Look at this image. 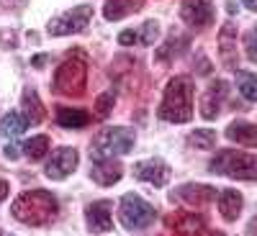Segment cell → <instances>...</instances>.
<instances>
[{
  "label": "cell",
  "instance_id": "2e32d148",
  "mask_svg": "<svg viewBox=\"0 0 257 236\" xmlns=\"http://www.w3.org/2000/svg\"><path fill=\"white\" fill-rule=\"evenodd\" d=\"M219 54H221V62L224 67L234 70L237 67V29L234 24H224L221 26V34H219Z\"/></svg>",
  "mask_w": 257,
  "mask_h": 236
},
{
  "label": "cell",
  "instance_id": "4fadbf2b",
  "mask_svg": "<svg viewBox=\"0 0 257 236\" xmlns=\"http://www.w3.org/2000/svg\"><path fill=\"white\" fill-rule=\"evenodd\" d=\"M226 90H229V85H226L224 80H216V82L208 85V90H206L203 98H201V116H203V118L211 121V118L219 116L221 103H224V98H226Z\"/></svg>",
  "mask_w": 257,
  "mask_h": 236
},
{
  "label": "cell",
  "instance_id": "ac0fdd59",
  "mask_svg": "<svg viewBox=\"0 0 257 236\" xmlns=\"http://www.w3.org/2000/svg\"><path fill=\"white\" fill-rule=\"evenodd\" d=\"M226 139H231L234 144H242V146H257V123H247V121L229 123Z\"/></svg>",
  "mask_w": 257,
  "mask_h": 236
},
{
  "label": "cell",
  "instance_id": "4316f807",
  "mask_svg": "<svg viewBox=\"0 0 257 236\" xmlns=\"http://www.w3.org/2000/svg\"><path fill=\"white\" fill-rule=\"evenodd\" d=\"M113 95L111 93H103V95H98L95 98V105H93V113L98 116V118H108V113H111V108H113Z\"/></svg>",
  "mask_w": 257,
  "mask_h": 236
},
{
  "label": "cell",
  "instance_id": "3957f363",
  "mask_svg": "<svg viewBox=\"0 0 257 236\" xmlns=\"http://www.w3.org/2000/svg\"><path fill=\"white\" fill-rule=\"evenodd\" d=\"M137 134L134 128L128 126H111V128H103V131L95 136L93 146H90V154L95 159H116L123 157L134 149Z\"/></svg>",
  "mask_w": 257,
  "mask_h": 236
},
{
  "label": "cell",
  "instance_id": "d4e9b609",
  "mask_svg": "<svg viewBox=\"0 0 257 236\" xmlns=\"http://www.w3.org/2000/svg\"><path fill=\"white\" fill-rule=\"evenodd\" d=\"M237 88L242 93V98L247 100H257V75L252 72H237Z\"/></svg>",
  "mask_w": 257,
  "mask_h": 236
},
{
  "label": "cell",
  "instance_id": "d6a6232c",
  "mask_svg": "<svg viewBox=\"0 0 257 236\" xmlns=\"http://www.w3.org/2000/svg\"><path fill=\"white\" fill-rule=\"evenodd\" d=\"M44 57H47V54H36V57H34V67H44V62H47Z\"/></svg>",
  "mask_w": 257,
  "mask_h": 236
},
{
  "label": "cell",
  "instance_id": "ffe728a7",
  "mask_svg": "<svg viewBox=\"0 0 257 236\" xmlns=\"http://www.w3.org/2000/svg\"><path fill=\"white\" fill-rule=\"evenodd\" d=\"M93 118L88 111H80V108H57V123L62 128H82L88 126Z\"/></svg>",
  "mask_w": 257,
  "mask_h": 236
},
{
  "label": "cell",
  "instance_id": "f1b7e54d",
  "mask_svg": "<svg viewBox=\"0 0 257 236\" xmlns=\"http://www.w3.org/2000/svg\"><path fill=\"white\" fill-rule=\"evenodd\" d=\"M244 54L249 62L257 64V31H247L244 34Z\"/></svg>",
  "mask_w": 257,
  "mask_h": 236
},
{
  "label": "cell",
  "instance_id": "9c48e42d",
  "mask_svg": "<svg viewBox=\"0 0 257 236\" xmlns=\"http://www.w3.org/2000/svg\"><path fill=\"white\" fill-rule=\"evenodd\" d=\"M75 169H77V152L70 146H59L52 152V159L47 162L44 172L52 180H64L67 175H72Z\"/></svg>",
  "mask_w": 257,
  "mask_h": 236
},
{
  "label": "cell",
  "instance_id": "6da1fadb",
  "mask_svg": "<svg viewBox=\"0 0 257 236\" xmlns=\"http://www.w3.org/2000/svg\"><path fill=\"white\" fill-rule=\"evenodd\" d=\"M13 218L29 226H44L57 216V198L47 190H26L11 205Z\"/></svg>",
  "mask_w": 257,
  "mask_h": 236
},
{
  "label": "cell",
  "instance_id": "ba28073f",
  "mask_svg": "<svg viewBox=\"0 0 257 236\" xmlns=\"http://www.w3.org/2000/svg\"><path fill=\"white\" fill-rule=\"evenodd\" d=\"M213 0H183L180 6V18L193 31H206L213 24Z\"/></svg>",
  "mask_w": 257,
  "mask_h": 236
},
{
  "label": "cell",
  "instance_id": "8fae6325",
  "mask_svg": "<svg viewBox=\"0 0 257 236\" xmlns=\"http://www.w3.org/2000/svg\"><path fill=\"white\" fill-rule=\"evenodd\" d=\"M170 198H178L180 203L185 205H206L211 200H216V187H211V185H198V182H188V185H180L173 190V195Z\"/></svg>",
  "mask_w": 257,
  "mask_h": 236
},
{
  "label": "cell",
  "instance_id": "7402d4cb",
  "mask_svg": "<svg viewBox=\"0 0 257 236\" xmlns=\"http://www.w3.org/2000/svg\"><path fill=\"white\" fill-rule=\"evenodd\" d=\"M185 49H188V36L173 34V36H170V41H167V44H165V47L157 52V59H160V62H170L173 57H180Z\"/></svg>",
  "mask_w": 257,
  "mask_h": 236
},
{
  "label": "cell",
  "instance_id": "52a82bcc",
  "mask_svg": "<svg viewBox=\"0 0 257 236\" xmlns=\"http://www.w3.org/2000/svg\"><path fill=\"white\" fill-rule=\"evenodd\" d=\"M90 16H93V8H90V6H77V8H72L70 13L52 18L49 24H47V31H49L52 36H70V34H80V31L88 29Z\"/></svg>",
  "mask_w": 257,
  "mask_h": 236
},
{
  "label": "cell",
  "instance_id": "5bb4252c",
  "mask_svg": "<svg viewBox=\"0 0 257 236\" xmlns=\"http://www.w3.org/2000/svg\"><path fill=\"white\" fill-rule=\"evenodd\" d=\"M121 175H123V167H121V162H116V159H95L93 167H90V177H93L100 187L116 185V182L121 180Z\"/></svg>",
  "mask_w": 257,
  "mask_h": 236
},
{
  "label": "cell",
  "instance_id": "7c38bea8",
  "mask_svg": "<svg viewBox=\"0 0 257 236\" xmlns=\"http://www.w3.org/2000/svg\"><path fill=\"white\" fill-rule=\"evenodd\" d=\"M85 221H88V228L93 233H105L113 228L111 221V200H93L88 208H85Z\"/></svg>",
  "mask_w": 257,
  "mask_h": 236
},
{
  "label": "cell",
  "instance_id": "1f68e13d",
  "mask_svg": "<svg viewBox=\"0 0 257 236\" xmlns=\"http://www.w3.org/2000/svg\"><path fill=\"white\" fill-rule=\"evenodd\" d=\"M6 157H8V159H16V157H18V146L8 144V146H6Z\"/></svg>",
  "mask_w": 257,
  "mask_h": 236
},
{
  "label": "cell",
  "instance_id": "603a6c76",
  "mask_svg": "<svg viewBox=\"0 0 257 236\" xmlns=\"http://www.w3.org/2000/svg\"><path fill=\"white\" fill-rule=\"evenodd\" d=\"M134 8H137V0H105L103 16L108 18V21H118V18L128 16Z\"/></svg>",
  "mask_w": 257,
  "mask_h": 236
},
{
  "label": "cell",
  "instance_id": "30bf717a",
  "mask_svg": "<svg viewBox=\"0 0 257 236\" xmlns=\"http://www.w3.org/2000/svg\"><path fill=\"white\" fill-rule=\"evenodd\" d=\"M170 175H173V169H170V164H165L162 159H144V162L134 164V177L142 180V182L155 185V187L167 185Z\"/></svg>",
  "mask_w": 257,
  "mask_h": 236
},
{
  "label": "cell",
  "instance_id": "8992f818",
  "mask_svg": "<svg viewBox=\"0 0 257 236\" xmlns=\"http://www.w3.org/2000/svg\"><path fill=\"white\" fill-rule=\"evenodd\" d=\"M85 75H88V70H85V59L82 57L67 59L54 75V90L62 93V95H82Z\"/></svg>",
  "mask_w": 257,
  "mask_h": 236
},
{
  "label": "cell",
  "instance_id": "277c9868",
  "mask_svg": "<svg viewBox=\"0 0 257 236\" xmlns=\"http://www.w3.org/2000/svg\"><path fill=\"white\" fill-rule=\"evenodd\" d=\"M211 172L231 177V180L254 182L257 180V157H252L247 152H237V149H224V152L213 157Z\"/></svg>",
  "mask_w": 257,
  "mask_h": 236
},
{
  "label": "cell",
  "instance_id": "f546056e",
  "mask_svg": "<svg viewBox=\"0 0 257 236\" xmlns=\"http://www.w3.org/2000/svg\"><path fill=\"white\" fill-rule=\"evenodd\" d=\"M137 41H139V31L126 29V31L118 34V44H121V47H132V44H137Z\"/></svg>",
  "mask_w": 257,
  "mask_h": 236
},
{
  "label": "cell",
  "instance_id": "836d02e7",
  "mask_svg": "<svg viewBox=\"0 0 257 236\" xmlns=\"http://www.w3.org/2000/svg\"><path fill=\"white\" fill-rule=\"evenodd\" d=\"M242 3H244L249 11H254V13H257V0H242Z\"/></svg>",
  "mask_w": 257,
  "mask_h": 236
},
{
  "label": "cell",
  "instance_id": "4dcf8cb0",
  "mask_svg": "<svg viewBox=\"0 0 257 236\" xmlns=\"http://www.w3.org/2000/svg\"><path fill=\"white\" fill-rule=\"evenodd\" d=\"M8 190H11V185L3 180V177H0V203H3L6 200V195H8Z\"/></svg>",
  "mask_w": 257,
  "mask_h": 236
},
{
  "label": "cell",
  "instance_id": "e0dca14e",
  "mask_svg": "<svg viewBox=\"0 0 257 236\" xmlns=\"http://www.w3.org/2000/svg\"><path fill=\"white\" fill-rule=\"evenodd\" d=\"M219 213H221V218L224 221H237L239 218V213H242V205H244V200H242V192H237V190H221L219 192Z\"/></svg>",
  "mask_w": 257,
  "mask_h": 236
},
{
  "label": "cell",
  "instance_id": "83f0119b",
  "mask_svg": "<svg viewBox=\"0 0 257 236\" xmlns=\"http://www.w3.org/2000/svg\"><path fill=\"white\" fill-rule=\"evenodd\" d=\"M157 34H160V24L157 21H147V24L139 29V44H155L157 41Z\"/></svg>",
  "mask_w": 257,
  "mask_h": 236
},
{
  "label": "cell",
  "instance_id": "44dd1931",
  "mask_svg": "<svg viewBox=\"0 0 257 236\" xmlns=\"http://www.w3.org/2000/svg\"><path fill=\"white\" fill-rule=\"evenodd\" d=\"M24 116L29 118V123H41L47 118V111H44V105H41L39 95L34 90H26L24 93Z\"/></svg>",
  "mask_w": 257,
  "mask_h": 236
},
{
  "label": "cell",
  "instance_id": "5b68a950",
  "mask_svg": "<svg viewBox=\"0 0 257 236\" xmlns=\"http://www.w3.org/2000/svg\"><path fill=\"white\" fill-rule=\"evenodd\" d=\"M118 218L128 231H142L157 218V210L139 195H134V192H126L118 205Z\"/></svg>",
  "mask_w": 257,
  "mask_h": 236
},
{
  "label": "cell",
  "instance_id": "484cf974",
  "mask_svg": "<svg viewBox=\"0 0 257 236\" xmlns=\"http://www.w3.org/2000/svg\"><path fill=\"white\" fill-rule=\"evenodd\" d=\"M188 141L198 149H213L216 146V131H211V128H196V131L188 136Z\"/></svg>",
  "mask_w": 257,
  "mask_h": 236
},
{
  "label": "cell",
  "instance_id": "9a60e30c",
  "mask_svg": "<svg viewBox=\"0 0 257 236\" xmlns=\"http://www.w3.org/2000/svg\"><path fill=\"white\" fill-rule=\"evenodd\" d=\"M167 226L175 231V236H201L206 223L196 213H173L167 218Z\"/></svg>",
  "mask_w": 257,
  "mask_h": 236
},
{
  "label": "cell",
  "instance_id": "cb8c5ba5",
  "mask_svg": "<svg viewBox=\"0 0 257 236\" xmlns=\"http://www.w3.org/2000/svg\"><path fill=\"white\" fill-rule=\"evenodd\" d=\"M24 152L31 157V162H39V159H44L47 152H49V136L44 134H39V136H31L24 141Z\"/></svg>",
  "mask_w": 257,
  "mask_h": 236
},
{
  "label": "cell",
  "instance_id": "d6986e66",
  "mask_svg": "<svg viewBox=\"0 0 257 236\" xmlns=\"http://www.w3.org/2000/svg\"><path fill=\"white\" fill-rule=\"evenodd\" d=\"M26 128H29V118L24 113H18V111L6 113L3 121H0V134H3L6 139H18Z\"/></svg>",
  "mask_w": 257,
  "mask_h": 236
},
{
  "label": "cell",
  "instance_id": "7a4b0ae2",
  "mask_svg": "<svg viewBox=\"0 0 257 236\" xmlns=\"http://www.w3.org/2000/svg\"><path fill=\"white\" fill-rule=\"evenodd\" d=\"M157 116L170 123H185L193 118V82H190V77L180 75L167 82Z\"/></svg>",
  "mask_w": 257,
  "mask_h": 236
}]
</instances>
